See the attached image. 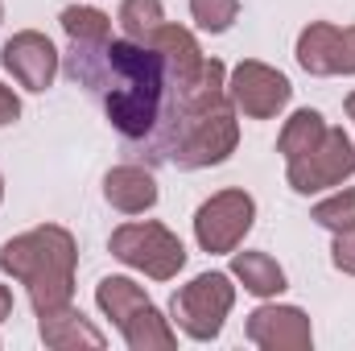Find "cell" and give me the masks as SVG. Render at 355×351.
Returning <instances> with one entry per match:
<instances>
[{"instance_id":"obj_1","label":"cell","mask_w":355,"mask_h":351,"mask_svg":"<svg viewBox=\"0 0 355 351\" xmlns=\"http://www.w3.org/2000/svg\"><path fill=\"white\" fill-rule=\"evenodd\" d=\"M67 75L99 99L107 124L124 141H153L162 132L170 108V75L153 46L128 37L124 42L112 37L95 46L71 42Z\"/></svg>"},{"instance_id":"obj_2","label":"cell","mask_w":355,"mask_h":351,"mask_svg":"<svg viewBox=\"0 0 355 351\" xmlns=\"http://www.w3.org/2000/svg\"><path fill=\"white\" fill-rule=\"evenodd\" d=\"M149 145H153V157L170 162L178 170H211L236 153L240 120L227 95V67L219 58H207L198 79L170 95L166 124Z\"/></svg>"},{"instance_id":"obj_3","label":"cell","mask_w":355,"mask_h":351,"mask_svg":"<svg viewBox=\"0 0 355 351\" xmlns=\"http://www.w3.org/2000/svg\"><path fill=\"white\" fill-rule=\"evenodd\" d=\"M75 264L79 244L62 223H42L0 244V268L29 289L33 314H50L75 302Z\"/></svg>"},{"instance_id":"obj_4","label":"cell","mask_w":355,"mask_h":351,"mask_svg":"<svg viewBox=\"0 0 355 351\" xmlns=\"http://www.w3.org/2000/svg\"><path fill=\"white\" fill-rule=\"evenodd\" d=\"M232 306H236L232 273L211 268V273L190 277V281L174 293V302H170V323H174L186 339L211 343V339H219V331H223Z\"/></svg>"},{"instance_id":"obj_5","label":"cell","mask_w":355,"mask_h":351,"mask_svg":"<svg viewBox=\"0 0 355 351\" xmlns=\"http://www.w3.org/2000/svg\"><path fill=\"white\" fill-rule=\"evenodd\" d=\"M107 248H112V257L120 264L145 273L149 281H174L186 268V244L157 219H145V223L137 219V223L116 228Z\"/></svg>"},{"instance_id":"obj_6","label":"cell","mask_w":355,"mask_h":351,"mask_svg":"<svg viewBox=\"0 0 355 351\" xmlns=\"http://www.w3.org/2000/svg\"><path fill=\"white\" fill-rule=\"evenodd\" d=\"M252 223H257V198L240 186H227L194 211V240L211 257H232L252 232Z\"/></svg>"},{"instance_id":"obj_7","label":"cell","mask_w":355,"mask_h":351,"mask_svg":"<svg viewBox=\"0 0 355 351\" xmlns=\"http://www.w3.org/2000/svg\"><path fill=\"white\" fill-rule=\"evenodd\" d=\"M352 174H355V141L343 128H327V137L310 153L285 162V182H289L293 194L335 190V186H343Z\"/></svg>"},{"instance_id":"obj_8","label":"cell","mask_w":355,"mask_h":351,"mask_svg":"<svg viewBox=\"0 0 355 351\" xmlns=\"http://www.w3.org/2000/svg\"><path fill=\"white\" fill-rule=\"evenodd\" d=\"M227 95H232L236 112H244L248 120H272V116H281L289 108L293 83L277 67L257 62V58H244L232 71V79H227Z\"/></svg>"},{"instance_id":"obj_9","label":"cell","mask_w":355,"mask_h":351,"mask_svg":"<svg viewBox=\"0 0 355 351\" xmlns=\"http://www.w3.org/2000/svg\"><path fill=\"white\" fill-rule=\"evenodd\" d=\"M297 67L318 79L355 75V25H331V21H310L297 33Z\"/></svg>"},{"instance_id":"obj_10","label":"cell","mask_w":355,"mask_h":351,"mask_svg":"<svg viewBox=\"0 0 355 351\" xmlns=\"http://www.w3.org/2000/svg\"><path fill=\"white\" fill-rule=\"evenodd\" d=\"M58 62H62V54H58L54 42H50L46 33H37V29L12 33V37L4 42V50H0V67L12 75L17 87L33 91V95H42V91L54 87Z\"/></svg>"},{"instance_id":"obj_11","label":"cell","mask_w":355,"mask_h":351,"mask_svg":"<svg viewBox=\"0 0 355 351\" xmlns=\"http://www.w3.org/2000/svg\"><path fill=\"white\" fill-rule=\"evenodd\" d=\"M244 335H248V343H257L261 351H310L314 348L310 314L297 310V306H277V302H265V306H257L248 314Z\"/></svg>"},{"instance_id":"obj_12","label":"cell","mask_w":355,"mask_h":351,"mask_svg":"<svg viewBox=\"0 0 355 351\" xmlns=\"http://www.w3.org/2000/svg\"><path fill=\"white\" fill-rule=\"evenodd\" d=\"M149 46H153V50L162 54V62H166L170 95L182 91L186 83H194V79H198V71H202V62H207V54L198 50L194 33H190V29H182V25H162V29L149 37Z\"/></svg>"},{"instance_id":"obj_13","label":"cell","mask_w":355,"mask_h":351,"mask_svg":"<svg viewBox=\"0 0 355 351\" xmlns=\"http://www.w3.org/2000/svg\"><path fill=\"white\" fill-rule=\"evenodd\" d=\"M103 198L120 215H145L157 207V178L145 166H112L103 174Z\"/></svg>"},{"instance_id":"obj_14","label":"cell","mask_w":355,"mask_h":351,"mask_svg":"<svg viewBox=\"0 0 355 351\" xmlns=\"http://www.w3.org/2000/svg\"><path fill=\"white\" fill-rule=\"evenodd\" d=\"M37 335L42 343L54 351H79V348H107V335L99 327H91V318H83V310L62 306V310H50V314H37Z\"/></svg>"},{"instance_id":"obj_15","label":"cell","mask_w":355,"mask_h":351,"mask_svg":"<svg viewBox=\"0 0 355 351\" xmlns=\"http://www.w3.org/2000/svg\"><path fill=\"white\" fill-rule=\"evenodd\" d=\"M120 335H124V343L132 351H174L178 348V327L153 302L141 306L132 318H124L120 323Z\"/></svg>"},{"instance_id":"obj_16","label":"cell","mask_w":355,"mask_h":351,"mask_svg":"<svg viewBox=\"0 0 355 351\" xmlns=\"http://www.w3.org/2000/svg\"><path fill=\"white\" fill-rule=\"evenodd\" d=\"M232 277L252 293V298H277L289 289V277L285 268L272 261L268 252H232Z\"/></svg>"},{"instance_id":"obj_17","label":"cell","mask_w":355,"mask_h":351,"mask_svg":"<svg viewBox=\"0 0 355 351\" xmlns=\"http://www.w3.org/2000/svg\"><path fill=\"white\" fill-rule=\"evenodd\" d=\"M327 116L322 112H314V108H297L289 120H285V128H281V137H277V153L285 157V162H293V157H302V153H310L322 137H327Z\"/></svg>"},{"instance_id":"obj_18","label":"cell","mask_w":355,"mask_h":351,"mask_svg":"<svg viewBox=\"0 0 355 351\" xmlns=\"http://www.w3.org/2000/svg\"><path fill=\"white\" fill-rule=\"evenodd\" d=\"M95 306L120 327V323L132 318L141 306H149V293H145L132 277H103V281L95 285Z\"/></svg>"},{"instance_id":"obj_19","label":"cell","mask_w":355,"mask_h":351,"mask_svg":"<svg viewBox=\"0 0 355 351\" xmlns=\"http://www.w3.org/2000/svg\"><path fill=\"white\" fill-rule=\"evenodd\" d=\"M58 25L71 42L79 46H95V42H112V17L95 4H71L58 12Z\"/></svg>"},{"instance_id":"obj_20","label":"cell","mask_w":355,"mask_h":351,"mask_svg":"<svg viewBox=\"0 0 355 351\" xmlns=\"http://www.w3.org/2000/svg\"><path fill=\"white\" fill-rule=\"evenodd\" d=\"M116 21H120V29H124L128 42L149 46V37L166 25V8H162V0H124L120 12H116Z\"/></svg>"},{"instance_id":"obj_21","label":"cell","mask_w":355,"mask_h":351,"mask_svg":"<svg viewBox=\"0 0 355 351\" xmlns=\"http://www.w3.org/2000/svg\"><path fill=\"white\" fill-rule=\"evenodd\" d=\"M310 219L327 232H343V228H355V186H343L335 190L331 198L314 203L310 207Z\"/></svg>"},{"instance_id":"obj_22","label":"cell","mask_w":355,"mask_h":351,"mask_svg":"<svg viewBox=\"0 0 355 351\" xmlns=\"http://www.w3.org/2000/svg\"><path fill=\"white\" fill-rule=\"evenodd\" d=\"M190 17L202 33H227L240 17V0H190Z\"/></svg>"},{"instance_id":"obj_23","label":"cell","mask_w":355,"mask_h":351,"mask_svg":"<svg viewBox=\"0 0 355 351\" xmlns=\"http://www.w3.org/2000/svg\"><path fill=\"white\" fill-rule=\"evenodd\" d=\"M331 261L339 273H347L355 277V228H343V232H335V244H331Z\"/></svg>"},{"instance_id":"obj_24","label":"cell","mask_w":355,"mask_h":351,"mask_svg":"<svg viewBox=\"0 0 355 351\" xmlns=\"http://www.w3.org/2000/svg\"><path fill=\"white\" fill-rule=\"evenodd\" d=\"M17 120H21V99H17L12 87L0 83V128H8V124H17Z\"/></svg>"},{"instance_id":"obj_25","label":"cell","mask_w":355,"mask_h":351,"mask_svg":"<svg viewBox=\"0 0 355 351\" xmlns=\"http://www.w3.org/2000/svg\"><path fill=\"white\" fill-rule=\"evenodd\" d=\"M8 318H12V289L0 285V323H8Z\"/></svg>"},{"instance_id":"obj_26","label":"cell","mask_w":355,"mask_h":351,"mask_svg":"<svg viewBox=\"0 0 355 351\" xmlns=\"http://www.w3.org/2000/svg\"><path fill=\"white\" fill-rule=\"evenodd\" d=\"M343 108H347V120H352V124H355V91H352V95H347V99H343Z\"/></svg>"},{"instance_id":"obj_27","label":"cell","mask_w":355,"mask_h":351,"mask_svg":"<svg viewBox=\"0 0 355 351\" xmlns=\"http://www.w3.org/2000/svg\"><path fill=\"white\" fill-rule=\"evenodd\" d=\"M0 203H4V174H0Z\"/></svg>"},{"instance_id":"obj_28","label":"cell","mask_w":355,"mask_h":351,"mask_svg":"<svg viewBox=\"0 0 355 351\" xmlns=\"http://www.w3.org/2000/svg\"><path fill=\"white\" fill-rule=\"evenodd\" d=\"M0 21H4V4H0Z\"/></svg>"}]
</instances>
